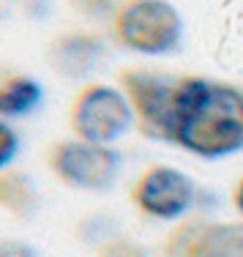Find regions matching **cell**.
Wrapping results in <instances>:
<instances>
[{"instance_id": "8fae6325", "label": "cell", "mask_w": 243, "mask_h": 257, "mask_svg": "<svg viewBox=\"0 0 243 257\" xmlns=\"http://www.w3.org/2000/svg\"><path fill=\"white\" fill-rule=\"evenodd\" d=\"M69 3L88 20H112L123 0H69Z\"/></svg>"}, {"instance_id": "9a60e30c", "label": "cell", "mask_w": 243, "mask_h": 257, "mask_svg": "<svg viewBox=\"0 0 243 257\" xmlns=\"http://www.w3.org/2000/svg\"><path fill=\"white\" fill-rule=\"evenodd\" d=\"M112 257H126V254H112Z\"/></svg>"}, {"instance_id": "30bf717a", "label": "cell", "mask_w": 243, "mask_h": 257, "mask_svg": "<svg viewBox=\"0 0 243 257\" xmlns=\"http://www.w3.org/2000/svg\"><path fill=\"white\" fill-rule=\"evenodd\" d=\"M0 205L9 208L14 216H25L36 205V189L20 173H0Z\"/></svg>"}, {"instance_id": "3957f363", "label": "cell", "mask_w": 243, "mask_h": 257, "mask_svg": "<svg viewBox=\"0 0 243 257\" xmlns=\"http://www.w3.org/2000/svg\"><path fill=\"white\" fill-rule=\"evenodd\" d=\"M134 107L123 88L115 85H85L71 101L69 126L77 140L96 145H112L134 128Z\"/></svg>"}, {"instance_id": "6da1fadb", "label": "cell", "mask_w": 243, "mask_h": 257, "mask_svg": "<svg viewBox=\"0 0 243 257\" xmlns=\"http://www.w3.org/2000/svg\"><path fill=\"white\" fill-rule=\"evenodd\" d=\"M169 143L199 159L243 151V90L221 79L178 77Z\"/></svg>"}, {"instance_id": "7c38bea8", "label": "cell", "mask_w": 243, "mask_h": 257, "mask_svg": "<svg viewBox=\"0 0 243 257\" xmlns=\"http://www.w3.org/2000/svg\"><path fill=\"white\" fill-rule=\"evenodd\" d=\"M17 156H20V137H17L14 128L0 118V173L9 170Z\"/></svg>"}, {"instance_id": "7a4b0ae2", "label": "cell", "mask_w": 243, "mask_h": 257, "mask_svg": "<svg viewBox=\"0 0 243 257\" xmlns=\"http://www.w3.org/2000/svg\"><path fill=\"white\" fill-rule=\"evenodd\" d=\"M109 22L120 47L148 58L175 52L183 39V17L169 0H123Z\"/></svg>"}, {"instance_id": "9c48e42d", "label": "cell", "mask_w": 243, "mask_h": 257, "mask_svg": "<svg viewBox=\"0 0 243 257\" xmlns=\"http://www.w3.org/2000/svg\"><path fill=\"white\" fill-rule=\"evenodd\" d=\"M44 101V88L28 74H11L0 79V118H22Z\"/></svg>"}, {"instance_id": "8992f818", "label": "cell", "mask_w": 243, "mask_h": 257, "mask_svg": "<svg viewBox=\"0 0 243 257\" xmlns=\"http://www.w3.org/2000/svg\"><path fill=\"white\" fill-rule=\"evenodd\" d=\"M131 200L145 216L175 222L191 211L194 183L186 173L169 167V164H153L137 178L134 189H131Z\"/></svg>"}, {"instance_id": "52a82bcc", "label": "cell", "mask_w": 243, "mask_h": 257, "mask_svg": "<svg viewBox=\"0 0 243 257\" xmlns=\"http://www.w3.org/2000/svg\"><path fill=\"white\" fill-rule=\"evenodd\" d=\"M180 257H243V222H210L194 227Z\"/></svg>"}, {"instance_id": "5b68a950", "label": "cell", "mask_w": 243, "mask_h": 257, "mask_svg": "<svg viewBox=\"0 0 243 257\" xmlns=\"http://www.w3.org/2000/svg\"><path fill=\"white\" fill-rule=\"evenodd\" d=\"M120 88L129 96L131 107H134V118L142 126V132L148 137L169 143L178 79L145 69H131L120 74Z\"/></svg>"}, {"instance_id": "277c9868", "label": "cell", "mask_w": 243, "mask_h": 257, "mask_svg": "<svg viewBox=\"0 0 243 257\" xmlns=\"http://www.w3.org/2000/svg\"><path fill=\"white\" fill-rule=\"evenodd\" d=\"M52 175L77 192H107L120 173V154L112 145H96L85 140H60L47 154Z\"/></svg>"}, {"instance_id": "5bb4252c", "label": "cell", "mask_w": 243, "mask_h": 257, "mask_svg": "<svg viewBox=\"0 0 243 257\" xmlns=\"http://www.w3.org/2000/svg\"><path fill=\"white\" fill-rule=\"evenodd\" d=\"M232 205L235 211H238V216L243 219V178L235 183V192H232Z\"/></svg>"}, {"instance_id": "4fadbf2b", "label": "cell", "mask_w": 243, "mask_h": 257, "mask_svg": "<svg viewBox=\"0 0 243 257\" xmlns=\"http://www.w3.org/2000/svg\"><path fill=\"white\" fill-rule=\"evenodd\" d=\"M0 257H39V252L20 241H0Z\"/></svg>"}, {"instance_id": "ba28073f", "label": "cell", "mask_w": 243, "mask_h": 257, "mask_svg": "<svg viewBox=\"0 0 243 257\" xmlns=\"http://www.w3.org/2000/svg\"><path fill=\"white\" fill-rule=\"evenodd\" d=\"M101 52H104V47H101V41L96 39V36L66 33V36H58V39H55L50 58H52V66L60 74L82 79L99 66Z\"/></svg>"}]
</instances>
